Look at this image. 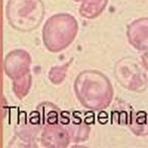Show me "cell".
Segmentation results:
<instances>
[{
    "instance_id": "4",
    "label": "cell",
    "mask_w": 148,
    "mask_h": 148,
    "mask_svg": "<svg viewBox=\"0 0 148 148\" xmlns=\"http://www.w3.org/2000/svg\"><path fill=\"white\" fill-rule=\"evenodd\" d=\"M114 76L125 89L134 92H142L146 89V72L142 65L130 57L121 58L116 63Z\"/></svg>"
},
{
    "instance_id": "12",
    "label": "cell",
    "mask_w": 148,
    "mask_h": 148,
    "mask_svg": "<svg viewBox=\"0 0 148 148\" xmlns=\"http://www.w3.org/2000/svg\"><path fill=\"white\" fill-rule=\"evenodd\" d=\"M130 128L136 135H139V136L147 135V121L146 114L144 112H138L136 114H133Z\"/></svg>"
},
{
    "instance_id": "8",
    "label": "cell",
    "mask_w": 148,
    "mask_h": 148,
    "mask_svg": "<svg viewBox=\"0 0 148 148\" xmlns=\"http://www.w3.org/2000/svg\"><path fill=\"white\" fill-rule=\"evenodd\" d=\"M68 131L71 141L78 143L88 139L90 133V125L82 118L68 119V123L64 126Z\"/></svg>"
},
{
    "instance_id": "5",
    "label": "cell",
    "mask_w": 148,
    "mask_h": 148,
    "mask_svg": "<svg viewBox=\"0 0 148 148\" xmlns=\"http://www.w3.org/2000/svg\"><path fill=\"white\" fill-rule=\"evenodd\" d=\"M32 56L22 49H14L6 54L4 58V71L11 80L17 79L31 71Z\"/></svg>"
},
{
    "instance_id": "11",
    "label": "cell",
    "mask_w": 148,
    "mask_h": 148,
    "mask_svg": "<svg viewBox=\"0 0 148 148\" xmlns=\"http://www.w3.org/2000/svg\"><path fill=\"white\" fill-rule=\"evenodd\" d=\"M32 83L33 76L31 71L24 74L23 76L17 78V79L12 80V89H13L15 96L19 100L24 99L29 94V92H30L31 87H32Z\"/></svg>"
},
{
    "instance_id": "14",
    "label": "cell",
    "mask_w": 148,
    "mask_h": 148,
    "mask_svg": "<svg viewBox=\"0 0 148 148\" xmlns=\"http://www.w3.org/2000/svg\"><path fill=\"white\" fill-rule=\"evenodd\" d=\"M72 1H74V2H81L82 0H72Z\"/></svg>"
},
{
    "instance_id": "7",
    "label": "cell",
    "mask_w": 148,
    "mask_h": 148,
    "mask_svg": "<svg viewBox=\"0 0 148 148\" xmlns=\"http://www.w3.org/2000/svg\"><path fill=\"white\" fill-rule=\"evenodd\" d=\"M128 42L137 51H146L148 49V19L138 18L128 24L126 28Z\"/></svg>"
},
{
    "instance_id": "1",
    "label": "cell",
    "mask_w": 148,
    "mask_h": 148,
    "mask_svg": "<svg viewBox=\"0 0 148 148\" xmlns=\"http://www.w3.org/2000/svg\"><path fill=\"white\" fill-rule=\"evenodd\" d=\"M74 93L80 104L91 111H103L111 106L114 88L107 75L99 70H83L74 81Z\"/></svg>"
},
{
    "instance_id": "13",
    "label": "cell",
    "mask_w": 148,
    "mask_h": 148,
    "mask_svg": "<svg viewBox=\"0 0 148 148\" xmlns=\"http://www.w3.org/2000/svg\"><path fill=\"white\" fill-rule=\"evenodd\" d=\"M70 62L71 61H68V62H66L65 64H62V65L52 66L47 76H49V79L52 84H54V85L61 84V83L65 80Z\"/></svg>"
},
{
    "instance_id": "3",
    "label": "cell",
    "mask_w": 148,
    "mask_h": 148,
    "mask_svg": "<svg viewBox=\"0 0 148 148\" xmlns=\"http://www.w3.org/2000/svg\"><path fill=\"white\" fill-rule=\"evenodd\" d=\"M46 14L42 0H8L5 15L9 25L21 33L37 30Z\"/></svg>"
},
{
    "instance_id": "2",
    "label": "cell",
    "mask_w": 148,
    "mask_h": 148,
    "mask_svg": "<svg viewBox=\"0 0 148 148\" xmlns=\"http://www.w3.org/2000/svg\"><path fill=\"white\" fill-rule=\"evenodd\" d=\"M79 32V25L73 15L57 13L51 16L42 27V42L49 51L56 53L67 49Z\"/></svg>"
},
{
    "instance_id": "10",
    "label": "cell",
    "mask_w": 148,
    "mask_h": 148,
    "mask_svg": "<svg viewBox=\"0 0 148 148\" xmlns=\"http://www.w3.org/2000/svg\"><path fill=\"white\" fill-rule=\"evenodd\" d=\"M40 130V125L32 123V121L30 123H28L27 121H21V123L15 127V132L21 141L29 143L30 146H35L33 143L35 142V138Z\"/></svg>"
},
{
    "instance_id": "6",
    "label": "cell",
    "mask_w": 148,
    "mask_h": 148,
    "mask_svg": "<svg viewBox=\"0 0 148 148\" xmlns=\"http://www.w3.org/2000/svg\"><path fill=\"white\" fill-rule=\"evenodd\" d=\"M71 142L68 131L58 123H47L40 134V143L47 148H65Z\"/></svg>"
},
{
    "instance_id": "9",
    "label": "cell",
    "mask_w": 148,
    "mask_h": 148,
    "mask_svg": "<svg viewBox=\"0 0 148 148\" xmlns=\"http://www.w3.org/2000/svg\"><path fill=\"white\" fill-rule=\"evenodd\" d=\"M109 0H82L79 7V14L82 18L92 19L98 18L106 10Z\"/></svg>"
}]
</instances>
